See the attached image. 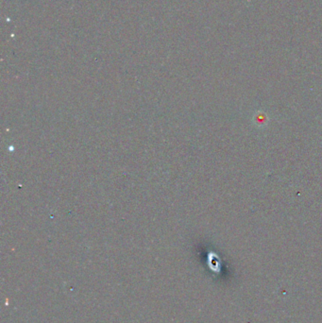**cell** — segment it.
I'll return each instance as SVG.
<instances>
[{"instance_id":"6da1fadb","label":"cell","mask_w":322,"mask_h":323,"mask_svg":"<svg viewBox=\"0 0 322 323\" xmlns=\"http://www.w3.org/2000/svg\"><path fill=\"white\" fill-rule=\"evenodd\" d=\"M254 122L256 125L258 126H264L266 125V123L267 122V116L263 113V112H259L258 114H256L254 116Z\"/></svg>"}]
</instances>
